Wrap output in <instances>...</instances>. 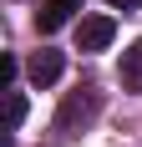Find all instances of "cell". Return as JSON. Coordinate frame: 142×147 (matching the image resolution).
<instances>
[{
  "label": "cell",
  "mask_w": 142,
  "mask_h": 147,
  "mask_svg": "<svg viewBox=\"0 0 142 147\" xmlns=\"http://www.w3.org/2000/svg\"><path fill=\"white\" fill-rule=\"evenodd\" d=\"M97 107H101L97 86H81V91H71L66 102H61V112H56V132H61V137H71L76 127H86V122L97 117Z\"/></svg>",
  "instance_id": "obj_1"
},
{
  "label": "cell",
  "mask_w": 142,
  "mask_h": 147,
  "mask_svg": "<svg viewBox=\"0 0 142 147\" xmlns=\"http://www.w3.org/2000/svg\"><path fill=\"white\" fill-rule=\"evenodd\" d=\"M112 36H117L112 15H81V20H76V51H107Z\"/></svg>",
  "instance_id": "obj_2"
},
{
  "label": "cell",
  "mask_w": 142,
  "mask_h": 147,
  "mask_svg": "<svg viewBox=\"0 0 142 147\" xmlns=\"http://www.w3.org/2000/svg\"><path fill=\"white\" fill-rule=\"evenodd\" d=\"M61 71H66V56H61V51H51V46H46V51H36V56H30V66H26V76L36 81V86H56Z\"/></svg>",
  "instance_id": "obj_3"
},
{
  "label": "cell",
  "mask_w": 142,
  "mask_h": 147,
  "mask_svg": "<svg viewBox=\"0 0 142 147\" xmlns=\"http://www.w3.org/2000/svg\"><path fill=\"white\" fill-rule=\"evenodd\" d=\"M76 10H81V0H41V15H36V26L51 36V30H61Z\"/></svg>",
  "instance_id": "obj_4"
},
{
  "label": "cell",
  "mask_w": 142,
  "mask_h": 147,
  "mask_svg": "<svg viewBox=\"0 0 142 147\" xmlns=\"http://www.w3.org/2000/svg\"><path fill=\"white\" fill-rule=\"evenodd\" d=\"M122 81H127L132 91H142V41L132 46L127 56H122Z\"/></svg>",
  "instance_id": "obj_5"
},
{
  "label": "cell",
  "mask_w": 142,
  "mask_h": 147,
  "mask_svg": "<svg viewBox=\"0 0 142 147\" xmlns=\"http://www.w3.org/2000/svg\"><path fill=\"white\" fill-rule=\"evenodd\" d=\"M5 122H10V132L26 122V96H20V91H10V96H5Z\"/></svg>",
  "instance_id": "obj_6"
},
{
  "label": "cell",
  "mask_w": 142,
  "mask_h": 147,
  "mask_svg": "<svg viewBox=\"0 0 142 147\" xmlns=\"http://www.w3.org/2000/svg\"><path fill=\"white\" fill-rule=\"evenodd\" d=\"M107 5H117V10H137L142 0H107Z\"/></svg>",
  "instance_id": "obj_7"
}]
</instances>
